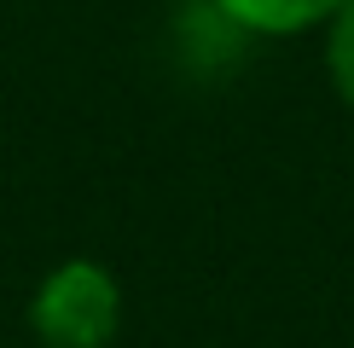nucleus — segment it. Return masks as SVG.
<instances>
[{
    "label": "nucleus",
    "instance_id": "obj_3",
    "mask_svg": "<svg viewBox=\"0 0 354 348\" xmlns=\"http://www.w3.org/2000/svg\"><path fill=\"white\" fill-rule=\"evenodd\" d=\"M326 64H331V81L337 93L354 105V0L331 12V41H326Z\"/></svg>",
    "mask_w": 354,
    "mask_h": 348
},
{
    "label": "nucleus",
    "instance_id": "obj_2",
    "mask_svg": "<svg viewBox=\"0 0 354 348\" xmlns=\"http://www.w3.org/2000/svg\"><path fill=\"white\" fill-rule=\"evenodd\" d=\"M239 29H256V35H297V29L331 23V12L343 0H215Z\"/></svg>",
    "mask_w": 354,
    "mask_h": 348
},
{
    "label": "nucleus",
    "instance_id": "obj_1",
    "mask_svg": "<svg viewBox=\"0 0 354 348\" xmlns=\"http://www.w3.org/2000/svg\"><path fill=\"white\" fill-rule=\"evenodd\" d=\"M122 319V290L99 261H58L29 296V325L41 348H105Z\"/></svg>",
    "mask_w": 354,
    "mask_h": 348
}]
</instances>
